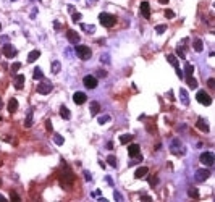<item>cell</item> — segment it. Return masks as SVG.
Wrapping results in <instances>:
<instances>
[{"mask_svg": "<svg viewBox=\"0 0 215 202\" xmlns=\"http://www.w3.org/2000/svg\"><path fill=\"white\" fill-rule=\"evenodd\" d=\"M193 49H194L196 52H202V50H204V42H202V39L196 37L194 41H193Z\"/></svg>", "mask_w": 215, "mask_h": 202, "instance_id": "cell-17", "label": "cell"}, {"mask_svg": "<svg viewBox=\"0 0 215 202\" xmlns=\"http://www.w3.org/2000/svg\"><path fill=\"white\" fill-rule=\"evenodd\" d=\"M107 183H108V184H113V181H112V178H110V176H107Z\"/></svg>", "mask_w": 215, "mask_h": 202, "instance_id": "cell-51", "label": "cell"}, {"mask_svg": "<svg viewBox=\"0 0 215 202\" xmlns=\"http://www.w3.org/2000/svg\"><path fill=\"white\" fill-rule=\"evenodd\" d=\"M176 74H178V78H184V73L180 70V68H176Z\"/></svg>", "mask_w": 215, "mask_h": 202, "instance_id": "cell-48", "label": "cell"}, {"mask_svg": "<svg viewBox=\"0 0 215 202\" xmlns=\"http://www.w3.org/2000/svg\"><path fill=\"white\" fill-rule=\"evenodd\" d=\"M86 100H87V97H86L84 92H74V94H73V102L76 105H83Z\"/></svg>", "mask_w": 215, "mask_h": 202, "instance_id": "cell-11", "label": "cell"}, {"mask_svg": "<svg viewBox=\"0 0 215 202\" xmlns=\"http://www.w3.org/2000/svg\"><path fill=\"white\" fill-rule=\"evenodd\" d=\"M196 99H197V102H199V104H202V105H210L212 104V97L205 91H197Z\"/></svg>", "mask_w": 215, "mask_h": 202, "instance_id": "cell-5", "label": "cell"}, {"mask_svg": "<svg viewBox=\"0 0 215 202\" xmlns=\"http://www.w3.org/2000/svg\"><path fill=\"white\" fill-rule=\"evenodd\" d=\"M100 62H102V63H104V62H105V63H110V60H108V55H102V57H100Z\"/></svg>", "mask_w": 215, "mask_h": 202, "instance_id": "cell-46", "label": "cell"}, {"mask_svg": "<svg viewBox=\"0 0 215 202\" xmlns=\"http://www.w3.org/2000/svg\"><path fill=\"white\" fill-rule=\"evenodd\" d=\"M176 57H180V58H186V55H184V50L181 49V47H176Z\"/></svg>", "mask_w": 215, "mask_h": 202, "instance_id": "cell-38", "label": "cell"}, {"mask_svg": "<svg viewBox=\"0 0 215 202\" xmlns=\"http://www.w3.org/2000/svg\"><path fill=\"white\" fill-rule=\"evenodd\" d=\"M11 2H15V0H11Z\"/></svg>", "mask_w": 215, "mask_h": 202, "instance_id": "cell-58", "label": "cell"}, {"mask_svg": "<svg viewBox=\"0 0 215 202\" xmlns=\"http://www.w3.org/2000/svg\"><path fill=\"white\" fill-rule=\"evenodd\" d=\"M31 2H36V0H31Z\"/></svg>", "mask_w": 215, "mask_h": 202, "instance_id": "cell-56", "label": "cell"}, {"mask_svg": "<svg viewBox=\"0 0 215 202\" xmlns=\"http://www.w3.org/2000/svg\"><path fill=\"white\" fill-rule=\"evenodd\" d=\"M139 152H141V147H139V144H129V147H128L129 157H138Z\"/></svg>", "mask_w": 215, "mask_h": 202, "instance_id": "cell-14", "label": "cell"}, {"mask_svg": "<svg viewBox=\"0 0 215 202\" xmlns=\"http://www.w3.org/2000/svg\"><path fill=\"white\" fill-rule=\"evenodd\" d=\"M0 108H2V99H0Z\"/></svg>", "mask_w": 215, "mask_h": 202, "instance_id": "cell-54", "label": "cell"}, {"mask_svg": "<svg viewBox=\"0 0 215 202\" xmlns=\"http://www.w3.org/2000/svg\"><path fill=\"white\" fill-rule=\"evenodd\" d=\"M81 29H83V31H86L87 34H91V32L96 31V26H92V25H84V23H81Z\"/></svg>", "mask_w": 215, "mask_h": 202, "instance_id": "cell-28", "label": "cell"}, {"mask_svg": "<svg viewBox=\"0 0 215 202\" xmlns=\"http://www.w3.org/2000/svg\"><path fill=\"white\" fill-rule=\"evenodd\" d=\"M147 173H149V168L147 167H139L138 170L134 171V178L136 180H141V178H146Z\"/></svg>", "mask_w": 215, "mask_h": 202, "instance_id": "cell-13", "label": "cell"}, {"mask_svg": "<svg viewBox=\"0 0 215 202\" xmlns=\"http://www.w3.org/2000/svg\"><path fill=\"white\" fill-rule=\"evenodd\" d=\"M53 141H55V144H57V146H62V144L65 142V139H63V136H62V134H53Z\"/></svg>", "mask_w": 215, "mask_h": 202, "instance_id": "cell-33", "label": "cell"}, {"mask_svg": "<svg viewBox=\"0 0 215 202\" xmlns=\"http://www.w3.org/2000/svg\"><path fill=\"white\" fill-rule=\"evenodd\" d=\"M84 180H86V181H91V173L89 171H84Z\"/></svg>", "mask_w": 215, "mask_h": 202, "instance_id": "cell-47", "label": "cell"}, {"mask_svg": "<svg viewBox=\"0 0 215 202\" xmlns=\"http://www.w3.org/2000/svg\"><path fill=\"white\" fill-rule=\"evenodd\" d=\"M188 196H189L191 199H199V191L196 188H189L188 189Z\"/></svg>", "mask_w": 215, "mask_h": 202, "instance_id": "cell-29", "label": "cell"}, {"mask_svg": "<svg viewBox=\"0 0 215 202\" xmlns=\"http://www.w3.org/2000/svg\"><path fill=\"white\" fill-rule=\"evenodd\" d=\"M0 28H2V25H0Z\"/></svg>", "mask_w": 215, "mask_h": 202, "instance_id": "cell-57", "label": "cell"}, {"mask_svg": "<svg viewBox=\"0 0 215 202\" xmlns=\"http://www.w3.org/2000/svg\"><path fill=\"white\" fill-rule=\"evenodd\" d=\"M32 116H34V112L29 110L28 115H26V118H25V128H31L32 126Z\"/></svg>", "mask_w": 215, "mask_h": 202, "instance_id": "cell-21", "label": "cell"}, {"mask_svg": "<svg viewBox=\"0 0 215 202\" xmlns=\"http://www.w3.org/2000/svg\"><path fill=\"white\" fill-rule=\"evenodd\" d=\"M183 147V144H181V141L178 139V137H173L171 139V142H170V150L175 154V155H180V154H183L184 150L181 149Z\"/></svg>", "mask_w": 215, "mask_h": 202, "instance_id": "cell-3", "label": "cell"}, {"mask_svg": "<svg viewBox=\"0 0 215 202\" xmlns=\"http://www.w3.org/2000/svg\"><path fill=\"white\" fill-rule=\"evenodd\" d=\"M107 149H113V142H108L107 144Z\"/></svg>", "mask_w": 215, "mask_h": 202, "instance_id": "cell-50", "label": "cell"}, {"mask_svg": "<svg viewBox=\"0 0 215 202\" xmlns=\"http://www.w3.org/2000/svg\"><path fill=\"white\" fill-rule=\"evenodd\" d=\"M196 126H197L201 131H204V133H209V125H207V121H205L204 118H197V121H196Z\"/></svg>", "mask_w": 215, "mask_h": 202, "instance_id": "cell-16", "label": "cell"}, {"mask_svg": "<svg viewBox=\"0 0 215 202\" xmlns=\"http://www.w3.org/2000/svg\"><path fill=\"white\" fill-rule=\"evenodd\" d=\"M180 99L183 102V105H189V97H188L186 89H180Z\"/></svg>", "mask_w": 215, "mask_h": 202, "instance_id": "cell-25", "label": "cell"}, {"mask_svg": "<svg viewBox=\"0 0 215 202\" xmlns=\"http://www.w3.org/2000/svg\"><path fill=\"white\" fill-rule=\"evenodd\" d=\"M107 163L110 165V167L117 168V167H118V160H117V157H115V155H108V157H107Z\"/></svg>", "mask_w": 215, "mask_h": 202, "instance_id": "cell-27", "label": "cell"}, {"mask_svg": "<svg viewBox=\"0 0 215 202\" xmlns=\"http://www.w3.org/2000/svg\"><path fill=\"white\" fill-rule=\"evenodd\" d=\"M81 18H83V16H81V13H73V21H74V23H78Z\"/></svg>", "mask_w": 215, "mask_h": 202, "instance_id": "cell-42", "label": "cell"}, {"mask_svg": "<svg viewBox=\"0 0 215 202\" xmlns=\"http://www.w3.org/2000/svg\"><path fill=\"white\" fill-rule=\"evenodd\" d=\"M186 83H188V86H189L191 89H196V87H197V81H196V78H193V76L186 78Z\"/></svg>", "mask_w": 215, "mask_h": 202, "instance_id": "cell-30", "label": "cell"}, {"mask_svg": "<svg viewBox=\"0 0 215 202\" xmlns=\"http://www.w3.org/2000/svg\"><path fill=\"white\" fill-rule=\"evenodd\" d=\"M165 16L168 18V20H170V18H173V16H175V11H173V10H165Z\"/></svg>", "mask_w": 215, "mask_h": 202, "instance_id": "cell-41", "label": "cell"}, {"mask_svg": "<svg viewBox=\"0 0 215 202\" xmlns=\"http://www.w3.org/2000/svg\"><path fill=\"white\" fill-rule=\"evenodd\" d=\"M39 57H41V52H39V50H31V52H29V55H28V62L29 63H34Z\"/></svg>", "mask_w": 215, "mask_h": 202, "instance_id": "cell-22", "label": "cell"}, {"mask_svg": "<svg viewBox=\"0 0 215 202\" xmlns=\"http://www.w3.org/2000/svg\"><path fill=\"white\" fill-rule=\"evenodd\" d=\"M97 76L99 78H105V76H107V71H105V70H99L97 71Z\"/></svg>", "mask_w": 215, "mask_h": 202, "instance_id": "cell-43", "label": "cell"}, {"mask_svg": "<svg viewBox=\"0 0 215 202\" xmlns=\"http://www.w3.org/2000/svg\"><path fill=\"white\" fill-rule=\"evenodd\" d=\"M76 55L79 57L81 60H89L92 52H91V47L87 46H76Z\"/></svg>", "mask_w": 215, "mask_h": 202, "instance_id": "cell-2", "label": "cell"}, {"mask_svg": "<svg viewBox=\"0 0 215 202\" xmlns=\"http://www.w3.org/2000/svg\"><path fill=\"white\" fill-rule=\"evenodd\" d=\"M0 201H7V197H5L4 194H0Z\"/></svg>", "mask_w": 215, "mask_h": 202, "instance_id": "cell-52", "label": "cell"}, {"mask_svg": "<svg viewBox=\"0 0 215 202\" xmlns=\"http://www.w3.org/2000/svg\"><path fill=\"white\" fill-rule=\"evenodd\" d=\"M160 4H168V0H159Z\"/></svg>", "mask_w": 215, "mask_h": 202, "instance_id": "cell-53", "label": "cell"}, {"mask_svg": "<svg viewBox=\"0 0 215 202\" xmlns=\"http://www.w3.org/2000/svg\"><path fill=\"white\" fill-rule=\"evenodd\" d=\"M97 121H99V125H105V123L110 121V115H102V116H99Z\"/></svg>", "mask_w": 215, "mask_h": 202, "instance_id": "cell-34", "label": "cell"}, {"mask_svg": "<svg viewBox=\"0 0 215 202\" xmlns=\"http://www.w3.org/2000/svg\"><path fill=\"white\" fill-rule=\"evenodd\" d=\"M15 87H16L18 91H21L25 87V74H16V78H15Z\"/></svg>", "mask_w": 215, "mask_h": 202, "instance_id": "cell-15", "label": "cell"}, {"mask_svg": "<svg viewBox=\"0 0 215 202\" xmlns=\"http://www.w3.org/2000/svg\"><path fill=\"white\" fill-rule=\"evenodd\" d=\"M193 74H194V65L186 63V65H184V76L189 78V76H193Z\"/></svg>", "mask_w": 215, "mask_h": 202, "instance_id": "cell-24", "label": "cell"}, {"mask_svg": "<svg viewBox=\"0 0 215 202\" xmlns=\"http://www.w3.org/2000/svg\"><path fill=\"white\" fill-rule=\"evenodd\" d=\"M141 15L146 18V20L150 18V5H149V2H142L141 4Z\"/></svg>", "mask_w": 215, "mask_h": 202, "instance_id": "cell-12", "label": "cell"}, {"mask_svg": "<svg viewBox=\"0 0 215 202\" xmlns=\"http://www.w3.org/2000/svg\"><path fill=\"white\" fill-rule=\"evenodd\" d=\"M207 84H209V87H210V89H214V87H215V86H214V84H215V81H214V78H210V79H209V81H207Z\"/></svg>", "mask_w": 215, "mask_h": 202, "instance_id": "cell-45", "label": "cell"}, {"mask_svg": "<svg viewBox=\"0 0 215 202\" xmlns=\"http://www.w3.org/2000/svg\"><path fill=\"white\" fill-rule=\"evenodd\" d=\"M66 39H68L70 42H71V44H76L78 46V42H79V34H78L76 31H73V29H68V31H66Z\"/></svg>", "mask_w": 215, "mask_h": 202, "instance_id": "cell-10", "label": "cell"}, {"mask_svg": "<svg viewBox=\"0 0 215 202\" xmlns=\"http://www.w3.org/2000/svg\"><path fill=\"white\" fill-rule=\"evenodd\" d=\"M0 186H2V178H0Z\"/></svg>", "mask_w": 215, "mask_h": 202, "instance_id": "cell-55", "label": "cell"}, {"mask_svg": "<svg viewBox=\"0 0 215 202\" xmlns=\"http://www.w3.org/2000/svg\"><path fill=\"white\" fill-rule=\"evenodd\" d=\"M32 78H34V79H42V78H44V73H42V70L41 68H34V73H32Z\"/></svg>", "mask_w": 215, "mask_h": 202, "instance_id": "cell-31", "label": "cell"}, {"mask_svg": "<svg viewBox=\"0 0 215 202\" xmlns=\"http://www.w3.org/2000/svg\"><path fill=\"white\" fill-rule=\"evenodd\" d=\"M37 92H39V94H42V95L50 94V92H52V84H50V83H39Z\"/></svg>", "mask_w": 215, "mask_h": 202, "instance_id": "cell-9", "label": "cell"}, {"mask_svg": "<svg viewBox=\"0 0 215 202\" xmlns=\"http://www.w3.org/2000/svg\"><path fill=\"white\" fill-rule=\"evenodd\" d=\"M10 199H11V201H16V202L21 201V197L16 194V192H13V191H11V194H10Z\"/></svg>", "mask_w": 215, "mask_h": 202, "instance_id": "cell-39", "label": "cell"}, {"mask_svg": "<svg viewBox=\"0 0 215 202\" xmlns=\"http://www.w3.org/2000/svg\"><path fill=\"white\" fill-rule=\"evenodd\" d=\"M89 112H91V115H97L99 112H100V104L99 102H91V107H89Z\"/></svg>", "mask_w": 215, "mask_h": 202, "instance_id": "cell-20", "label": "cell"}, {"mask_svg": "<svg viewBox=\"0 0 215 202\" xmlns=\"http://www.w3.org/2000/svg\"><path fill=\"white\" fill-rule=\"evenodd\" d=\"M142 201H152V197H150V196H142Z\"/></svg>", "mask_w": 215, "mask_h": 202, "instance_id": "cell-49", "label": "cell"}, {"mask_svg": "<svg viewBox=\"0 0 215 202\" xmlns=\"http://www.w3.org/2000/svg\"><path fill=\"white\" fill-rule=\"evenodd\" d=\"M165 31H167V26H165V25H159V26H155V32H157V34H163Z\"/></svg>", "mask_w": 215, "mask_h": 202, "instance_id": "cell-36", "label": "cell"}, {"mask_svg": "<svg viewBox=\"0 0 215 202\" xmlns=\"http://www.w3.org/2000/svg\"><path fill=\"white\" fill-rule=\"evenodd\" d=\"M45 128H47V131H52V123H50V120L45 121Z\"/></svg>", "mask_w": 215, "mask_h": 202, "instance_id": "cell-44", "label": "cell"}, {"mask_svg": "<svg viewBox=\"0 0 215 202\" xmlns=\"http://www.w3.org/2000/svg\"><path fill=\"white\" fill-rule=\"evenodd\" d=\"M83 84L87 89H96L97 87V78L92 76V74H87V76L83 78Z\"/></svg>", "mask_w": 215, "mask_h": 202, "instance_id": "cell-7", "label": "cell"}, {"mask_svg": "<svg viewBox=\"0 0 215 202\" xmlns=\"http://www.w3.org/2000/svg\"><path fill=\"white\" fill-rule=\"evenodd\" d=\"M20 68H21V63H20V62H15L13 65H11L10 70H11V73H16V71L20 70Z\"/></svg>", "mask_w": 215, "mask_h": 202, "instance_id": "cell-37", "label": "cell"}, {"mask_svg": "<svg viewBox=\"0 0 215 202\" xmlns=\"http://www.w3.org/2000/svg\"><path fill=\"white\" fill-rule=\"evenodd\" d=\"M50 70H52L53 74L60 73V70H62V65H60L58 60H53V62H52V65H50Z\"/></svg>", "mask_w": 215, "mask_h": 202, "instance_id": "cell-26", "label": "cell"}, {"mask_svg": "<svg viewBox=\"0 0 215 202\" xmlns=\"http://www.w3.org/2000/svg\"><path fill=\"white\" fill-rule=\"evenodd\" d=\"M149 184L152 186V188H155V186L159 184V178H157L155 175H152V176H149Z\"/></svg>", "mask_w": 215, "mask_h": 202, "instance_id": "cell-35", "label": "cell"}, {"mask_svg": "<svg viewBox=\"0 0 215 202\" xmlns=\"http://www.w3.org/2000/svg\"><path fill=\"white\" fill-rule=\"evenodd\" d=\"M99 21H100V25L105 26V28H113L117 25V16L110 13H100L99 15Z\"/></svg>", "mask_w": 215, "mask_h": 202, "instance_id": "cell-1", "label": "cell"}, {"mask_svg": "<svg viewBox=\"0 0 215 202\" xmlns=\"http://www.w3.org/2000/svg\"><path fill=\"white\" fill-rule=\"evenodd\" d=\"M199 160H201V163L205 165V167H212V165H214V154L212 152H202L201 157H199Z\"/></svg>", "mask_w": 215, "mask_h": 202, "instance_id": "cell-4", "label": "cell"}, {"mask_svg": "<svg viewBox=\"0 0 215 202\" xmlns=\"http://www.w3.org/2000/svg\"><path fill=\"white\" fill-rule=\"evenodd\" d=\"M209 176H210V170L209 168H201V170L196 171V181H199V183L207 181Z\"/></svg>", "mask_w": 215, "mask_h": 202, "instance_id": "cell-6", "label": "cell"}, {"mask_svg": "<svg viewBox=\"0 0 215 202\" xmlns=\"http://www.w3.org/2000/svg\"><path fill=\"white\" fill-rule=\"evenodd\" d=\"M131 139H133V134H122L120 136V142L122 144H128Z\"/></svg>", "mask_w": 215, "mask_h": 202, "instance_id": "cell-32", "label": "cell"}, {"mask_svg": "<svg viewBox=\"0 0 215 202\" xmlns=\"http://www.w3.org/2000/svg\"><path fill=\"white\" fill-rule=\"evenodd\" d=\"M60 116H62L63 120H70V118H71V113H70V110L65 107V105L60 107Z\"/></svg>", "mask_w": 215, "mask_h": 202, "instance_id": "cell-23", "label": "cell"}, {"mask_svg": "<svg viewBox=\"0 0 215 202\" xmlns=\"http://www.w3.org/2000/svg\"><path fill=\"white\" fill-rule=\"evenodd\" d=\"M167 60H168V63H170V65H173L175 68H180V62H178V57L176 55L168 53V55H167Z\"/></svg>", "mask_w": 215, "mask_h": 202, "instance_id": "cell-19", "label": "cell"}, {"mask_svg": "<svg viewBox=\"0 0 215 202\" xmlns=\"http://www.w3.org/2000/svg\"><path fill=\"white\" fill-rule=\"evenodd\" d=\"M113 197H115V201H120V202L123 201V196L120 194V192H118V191H115V192H113Z\"/></svg>", "mask_w": 215, "mask_h": 202, "instance_id": "cell-40", "label": "cell"}, {"mask_svg": "<svg viewBox=\"0 0 215 202\" xmlns=\"http://www.w3.org/2000/svg\"><path fill=\"white\" fill-rule=\"evenodd\" d=\"M2 53H4L7 58H13V57L16 55V49H15L11 44H5V46L2 47Z\"/></svg>", "mask_w": 215, "mask_h": 202, "instance_id": "cell-8", "label": "cell"}, {"mask_svg": "<svg viewBox=\"0 0 215 202\" xmlns=\"http://www.w3.org/2000/svg\"><path fill=\"white\" fill-rule=\"evenodd\" d=\"M7 108H8V112H10V113H15V112L18 110V100H16V99H10V100H8Z\"/></svg>", "mask_w": 215, "mask_h": 202, "instance_id": "cell-18", "label": "cell"}]
</instances>
